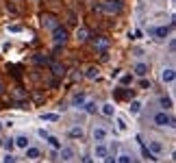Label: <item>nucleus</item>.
<instances>
[{"label": "nucleus", "instance_id": "a878e982", "mask_svg": "<svg viewBox=\"0 0 176 163\" xmlns=\"http://www.w3.org/2000/svg\"><path fill=\"white\" fill-rule=\"evenodd\" d=\"M118 98H133V91H124V87L118 89Z\"/></svg>", "mask_w": 176, "mask_h": 163}, {"label": "nucleus", "instance_id": "f704fd0d", "mask_svg": "<svg viewBox=\"0 0 176 163\" xmlns=\"http://www.w3.org/2000/svg\"><path fill=\"white\" fill-rule=\"evenodd\" d=\"M37 133H39V137H44V139H46V137H48V130H44V128H39Z\"/></svg>", "mask_w": 176, "mask_h": 163}, {"label": "nucleus", "instance_id": "20e7f679", "mask_svg": "<svg viewBox=\"0 0 176 163\" xmlns=\"http://www.w3.org/2000/svg\"><path fill=\"white\" fill-rule=\"evenodd\" d=\"M146 150H148V152H150L152 157H159V155H161V152L165 150V146H163V144H161L159 139H150V141H148V148H146Z\"/></svg>", "mask_w": 176, "mask_h": 163}, {"label": "nucleus", "instance_id": "c85d7f7f", "mask_svg": "<svg viewBox=\"0 0 176 163\" xmlns=\"http://www.w3.org/2000/svg\"><path fill=\"white\" fill-rule=\"evenodd\" d=\"M2 163H15V157H13L11 152H7V157L2 159Z\"/></svg>", "mask_w": 176, "mask_h": 163}, {"label": "nucleus", "instance_id": "9b49d317", "mask_svg": "<svg viewBox=\"0 0 176 163\" xmlns=\"http://www.w3.org/2000/svg\"><path fill=\"white\" fill-rule=\"evenodd\" d=\"M93 155H96L98 159H104V157L109 155V150H107V148H104V146L98 141V144H96V148H93Z\"/></svg>", "mask_w": 176, "mask_h": 163}, {"label": "nucleus", "instance_id": "2f4dec72", "mask_svg": "<svg viewBox=\"0 0 176 163\" xmlns=\"http://www.w3.org/2000/svg\"><path fill=\"white\" fill-rule=\"evenodd\" d=\"M102 163H115V157H111V155H107V157H104V161Z\"/></svg>", "mask_w": 176, "mask_h": 163}, {"label": "nucleus", "instance_id": "412c9836", "mask_svg": "<svg viewBox=\"0 0 176 163\" xmlns=\"http://www.w3.org/2000/svg\"><path fill=\"white\" fill-rule=\"evenodd\" d=\"M72 104H74V107H83V104H85V96H83V94H76V96L72 98Z\"/></svg>", "mask_w": 176, "mask_h": 163}, {"label": "nucleus", "instance_id": "ddd939ff", "mask_svg": "<svg viewBox=\"0 0 176 163\" xmlns=\"http://www.w3.org/2000/svg\"><path fill=\"white\" fill-rule=\"evenodd\" d=\"M135 74L143 79V76L148 74V63H137V65H135Z\"/></svg>", "mask_w": 176, "mask_h": 163}, {"label": "nucleus", "instance_id": "393cba45", "mask_svg": "<svg viewBox=\"0 0 176 163\" xmlns=\"http://www.w3.org/2000/svg\"><path fill=\"white\" fill-rule=\"evenodd\" d=\"M46 139H48V141H50V146H52V148H57V150H59V148H61V141H59V139H57V137H52V135H48V137H46Z\"/></svg>", "mask_w": 176, "mask_h": 163}, {"label": "nucleus", "instance_id": "bb28decb", "mask_svg": "<svg viewBox=\"0 0 176 163\" xmlns=\"http://www.w3.org/2000/svg\"><path fill=\"white\" fill-rule=\"evenodd\" d=\"M83 107H85V111H87V113H96V109H98V107H96V102H85Z\"/></svg>", "mask_w": 176, "mask_h": 163}, {"label": "nucleus", "instance_id": "c756f323", "mask_svg": "<svg viewBox=\"0 0 176 163\" xmlns=\"http://www.w3.org/2000/svg\"><path fill=\"white\" fill-rule=\"evenodd\" d=\"M35 63H39V65H42V63H48V59L42 57V54H37V57H35Z\"/></svg>", "mask_w": 176, "mask_h": 163}, {"label": "nucleus", "instance_id": "72a5a7b5", "mask_svg": "<svg viewBox=\"0 0 176 163\" xmlns=\"http://www.w3.org/2000/svg\"><path fill=\"white\" fill-rule=\"evenodd\" d=\"M81 163H93V159H91V157H89V155H85V157H83V159H81Z\"/></svg>", "mask_w": 176, "mask_h": 163}, {"label": "nucleus", "instance_id": "7ed1b4c3", "mask_svg": "<svg viewBox=\"0 0 176 163\" xmlns=\"http://www.w3.org/2000/svg\"><path fill=\"white\" fill-rule=\"evenodd\" d=\"M52 41H54V46H63V43L68 41V31H65L61 24L52 28Z\"/></svg>", "mask_w": 176, "mask_h": 163}, {"label": "nucleus", "instance_id": "c9c22d12", "mask_svg": "<svg viewBox=\"0 0 176 163\" xmlns=\"http://www.w3.org/2000/svg\"><path fill=\"white\" fill-rule=\"evenodd\" d=\"M2 91H4V85H2V83H0V94H2Z\"/></svg>", "mask_w": 176, "mask_h": 163}, {"label": "nucleus", "instance_id": "cd10ccee", "mask_svg": "<svg viewBox=\"0 0 176 163\" xmlns=\"http://www.w3.org/2000/svg\"><path fill=\"white\" fill-rule=\"evenodd\" d=\"M115 163H131V157H128V155H120V157L115 159Z\"/></svg>", "mask_w": 176, "mask_h": 163}, {"label": "nucleus", "instance_id": "a211bd4d", "mask_svg": "<svg viewBox=\"0 0 176 163\" xmlns=\"http://www.w3.org/2000/svg\"><path fill=\"white\" fill-rule=\"evenodd\" d=\"M68 135H70L72 139H81V137H83V128H81V126H74V128H70Z\"/></svg>", "mask_w": 176, "mask_h": 163}, {"label": "nucleus", "instance_id": "6ab92c4d", "mask_svg": "<svg viewBox=\"0 0 176 163\" xmlns=\"http://www.w3.org/2000/svg\"><path fill=\"white\" fill-rule=\"evenodd\" d=\"M26 150V159H39V148H24Z\"/></svg>", "mask_w": 176, "mask_h": 163}, {"label": "nucleus", "instance_id": "1a4fd4ad", "mask_svg": "<svg viewBox=\"0 0 176 163\" xmlns=\"http://www.w3.org/2000/svg\"><path fill=\"white\" fill-rule=\"evenodd\" d=\"M174 79H176L174 68H168V70L161 72V81H163V83H174Z\"/></svg>", "mask_w": 176, "mask_h": 163}, {"label": "nucleus", "instance_id": "f257e3e1", "mask_svg": "<svg viewBox=\"0 0 176 163\" xmlns=\"http://www.w3.org/2000/svg\"><path fill=\"white\" fill-rule=\"evenodd\" d=\"M98 9L104 11V13H109V15H118L122 11V0H104Z\"/></svg>", "mask_w": 176, "mask_h": 163}, {"label": "nucleus", "instance_id": "0eeeda50", "mask_svg": "<svg viewBox=\"0 0 176 163\" xmlns=\"http://www.w3.org/2000/svg\"><path fill=\"white\" fill-rule=\"evenodd\" d=\"M91 137H93V141H104L107 139V128L104 126H93Z\"/></svg>", "mask_w": 176, "mask_h": 163}, {"label": "nucleus", "instance_id": "58836bf2", "mask_svg": "<svg viewBox=\"0 0 176 163\" xmlns=\"http://www.w3.org/2000/svg\"><path fill=\"white\" fill-rule=\"evenodd\" d=\"M0 144H2V139H0Z\"/></svg>", "mask_w": 176, "mask_h": 163}, {"label": "nucleus", "instance_id": "dca6fc26", "mask_svg": "<svg viewBox=\"0 0 176 163\" xmlns=\"http://www.w3.org/2000/svg\"><path fill=\"white\" fill-rule=\"evenodd\" d=\"M159 104H161V109H163V111H168V109H172V98L161 96V98H159Z\"/></svg>", "mask_w": 176, "mask_h": 163}, {"label": "nucleus", "instance_id": "aec40b11", "mask_svg": "<svg viewBox=\"0 0 176 163\" xmlns=\"http://www.w3.org/2000/svg\"><path fill=\"white\" fill-rule=\"evenodd\" d=\"M93 43H96V48H100V50H107V48H109V39H107V37H98V39H93Z\"/></svg>", "mask_w": 176, "mask_h": 163}, {"label": "nucleus", "instance_id": "6e6552de", "mask_svg": "<svg viewBox=\"0 0 176 163\" xmlns=\"http://www.w3.org/2000/svg\"><path fill=\"white\" fill-rule=\"evenodd\" d=\"M150 33H152L157 39H165V37H168V33H170V28H168V26H159V28H152Z\"/></svg>", "mask_w": 176, "mask_h": 163}, {"label": "nucleus", "instance_id": "473e14b6", "mask_svg": "<svg viewBox=\"0 0 176 163\" xmlns=\"http://www.w3.org/2000/svg\"><path fill=\"white\" fill-rule=\"evenodd\" d=\"M9 31H11V33H20V31H22V28H20V26H18V24H13V26H9Z\"/></svg>", "mask_w": 176, "mask_h": 163}, {"label": "nucleus", "instance_id": "f3484780", "mask_svg": "<svg viewBox=\"0 0 176 163\" xmlns=\"http://www.w3.org/2000/svg\"><path fill=\"white\" fill-rule=\"evenodd\" d=\"M85 76H87L89 81H96V79L100 76V72H98V68H96V65H91V68H87V74H85Z\"/></svg>", "mask_w": 176, "mask_h": 163}, {"label": "nucleus", "instance_id": "9d476101", "mask_svg": "<svg viewBox=\"0 0 176 163\" xmlns=\"http://www.w3.org/2000/svg\"><path fill=\"white\" fill-rule=\"evenodd\" d=\"M52 74H54V79H63V76H65V65L52 63Z\"/></svg>", "mask_w": 176, "mask_h": 163}, {"label": "nucleus", "instance_id": "b1692460", "mask_svg": "<svg viewBox=\"0 0 176 163\" xmlns=\"http://www.w3.org/2000/svg\"><path fill=\"white\" fill-rule=\"evenodd\" d=\"M139 111H141V102H137V100H133V102H131V113H133V115H137Z\"/></svg>", "mask_w": 176, "mask_h": 163}, {"label": "nucleus", "instance_id": "f03ea898", "mask_svg": "<svg viewBox=\"0 0 176 163\" xmlns=\"http://www.w3.org/2000/svg\"><path fill=\"white\" fill-rule=\"evenodd\" d=\"M152 122H154V126H159V128H165V126H174V118L172 115H168L165 111H159V113H154L152 115Z\"/></svg>", "mask_w": 176, "mask_h": 163}, {"label": "nucleus", "instance_id": "4468645a", "mask_svg": "<svg viewBox=\"0 0 176 163\" xmlns=\"http://www.w3.org/2000/svg\"><path fill=\"white\" fill-rule=\"evenodd\" d=\"M100 111H102V113H104V115H107V118H111V115H115V107H113V104H111V102H104V104H102V109H100Z\"/></svg>", "mask_w": 176, "mask_h": 163}, {"label": "nucleus", "instance_id": "5701e85b", "mask_svg": "<svg viewBox=\"0 0 176 163\" xmlns=\"http://www.w3.org/2000/svg\"><path fill=\"white\" fill-rule=\"evenodd\" d=\"M42 120H44V122H57L59 115H57V113H42Z\"/></svg>", "mask_w": 176, "mask_h": 163}, {"label": "nucleus", "instance_id": "2eb2a0df", "mask_svg": "<svg viewBox=\"0 0 176 163\" xmlns=\"http://www.w3.org/2000/svg\"><path fill=\"white\" fill-rule=\"evenodd\" d=\"M87 37H89V31H87V28H85V26H81V28H76V39L81 41V43H83V41H87Z\"/></svg>", "mask_w": 176, "mask_h": 163}, {"label": "nucleus", "instance_id": "7c9ffc66", "mask_svg": "<svg viewBox=\"0 0 176 163\" xmlns=\"http://www.w3.org/2000/svg\"><path fill=\"white\" fill-rule=\"evenodd\" d=\"M131 81H133V79H131V74H124V76H122V85H128Z\"/></svg>", "mask_w": 176, "mask_h": 163}, {"label": "nucleus", "instance_id": "e433bc0d", "mask_svg": "<svg viewBox=\"0 0 176 163\" xmlns=\"http://www.w3.org/2000/svg\"><path fill=\"white\" fill-rule=\"evenodd\" d=\"M33 2H42V0H33Z\"/></svg>", "mask_w": 176, "mask_h": 163}, {"label": "nucleus", "instance_id": "39448f33", "mask_svg": "<svg viewBox=\"0 0 176 163\" xmlns=\"http://www.w3.org/2000/svg\"><path fill=\"white\" fill-rule=\"evenodd\" d=\"M42 26H46V28H54V26H59V20H57V15H52V13H44L42 15Z\"/></svg>", "mask_w": 176, "mask_h": 163}, {"label": "nucleus", "instance_id": "4be33fe9", "mask_svg": "<svg viewBox=\"0 0 176 163\" xmlns=\"http://www.w3.org/2000/svg\"><path fill=\"white\" fill-rule=\"evenodd\" d=\"M0 146H2V148H4L7 152H11V150L15 148V144H13V139H2V144H0Z\"/></svg>", "mask_w": 176, "mask_h": 163}, {"label": "nucleus", "instance_id": "f8f14e48", "mask_svg": "<svg viewBox=\"0 0 176 163\" xmlns=\"http://www.w3.org/2000/svg\"><path fill=\"white\" fill-rule=\"evenodd\" d=\"M13 144H15L18 148H28V137H26V135H18V137L13 139Z\"/></svg>", "mask_w": 176, "mask_h": 163}, {"label": "nucleus", "instance_id": "4c0bfd02", "mask_svg": "<svg viewBox=\"0 0 176 163\" xmlns=\"http://www.w3.org/2000/svg\"><path fill=\"white\" fill-rule=\"evenodd\" d=\"M0 128H2V122H0Z\"/></svg>", "mask_w": 176, "mask_h": 163}, {"label": "nucleus", "instance_id": "423d86ee", "mask_svg": "<svg viewBox=\"0 0 176 163\" xmlns=\"http://www.w3.org/2000/svg\"><path fill=\"white\" fill-rule=\"evenodd\" d=\"M59 157H61V161H72L74 159V148L72 146H61L59 148Z\"/></svg>", "mask_w": 176, "mask_h": 163}]
</instances>
